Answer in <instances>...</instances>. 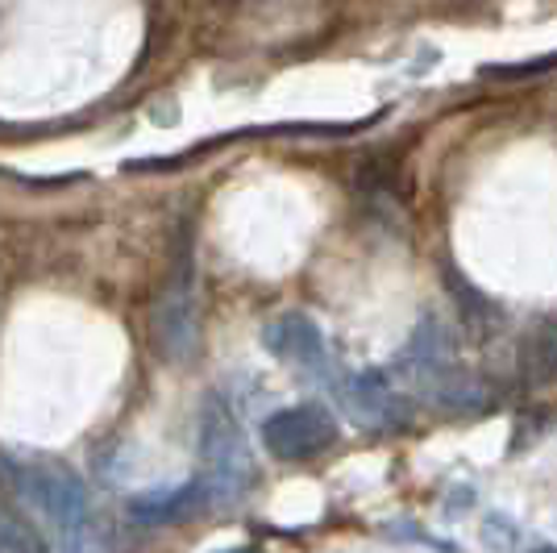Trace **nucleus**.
<instances>
[{
  "label": "nucleus",
  "mask_w": 557,
  "mask_h": 553,
  "mask_svg": "<svg viewBox=\"0 0 557 553\" xmlns=\"http://www.w3.org/2000/svg\"><path fill=\"white\" fill-rule=\"evenodd\" d=\"M262 346L275 354L278 362L304 370V374H325L329 370V346L325 333L317 329L312 317L304 312H287L262 329Z\"/></svg>",
  "instance_id": "20e7f679"
},
{
  "label": "nucleus",
  "mask_w": 557,
  "mask_h": 553,
  "mask_svg": "<svg viewBox=\"0 0 557 553\" xmlns=\"http://www.w3.org/2000/svg\"><path fill=\"white\" fill-rule=\"evenodd\" d=\"M216 553H258V550H216Z\"/></svg>",
  "instance_id": "9d476101"
},
{
  "label": "nucleus",
  "mask_w": 557,
  "mask_h": 553,
  "mask_svg": "<svg viewBox=\"0 0 557 553\" xmlns=\"http://www.w3.org/2000/svg\"><path fill=\"white\" fill-rule=\"evenodd\" d=\"M333 441H337V420L321 404L278 408L262 420V445H267V454H275L283 462L317 458Z\"/></svg>",
  "instance_id": "7ed1b4c3"
},
{
  "label": "nucleus",
  "mask_w": 557,
  "mask_h": 553,
  "mask_svg": "<svg viewBox=\"0 0 557 553\" xmlns=\"http://www.w3.org/2000/svg\"><path fill=\"white\" fill-rule=\"evenodd\" d=\"M200 462H205V483L212 491V504H230L246 495L255 479V458L246 433L237 425V413L221 395H209L200 408Z\"/></svg>",
  "instance_id": "f03ea898"
},
{
  "label": "nucleus",
  "mask_w": 557,
  "mask_h": 553,
  "mask_svg": "<svg viewBox=\"0 0 557 553\" xmlns=\"http://www.w3.org/2000/svg\"><path fill=\"white\" fill-rule=\"evenodd\" d=\"M9 479L25 504L42 516V525L54 537V553H92L96 525L88 487L79 475L59 462H4Z\"/></svg>",
  "instance_id": "f257e3e1"
},
{
  "label": "nucleus",
  "mask_w": 557,
  "mask_h": 553,
  "mask_svg": "<svg viewBox=\"0 0 557 553\" xmlns=\"http://www.w3.org/2000/svg\"><path fill=\"white\" fill-rule=\"evenodd\" d=\"M159 329H163V349H171V358H187L191 354L196 321H191V304L184 296L175 304L166 300V312H159Z\"/></svg>",
  "instance_id": "0eeeda50"
},
{
  "label": "nucleus",
  "mask_w": 557,
  "mask_h": 553,
  "mask_svg": "<svg viewBox=\"0 0 557 553\" xmlns=\"http://www.w3.org/2000/svg\"><path fill=\"white\" fill-rule=\"evenodd\" d=\"M212 504V491L205 479H187L180 487H159L129 500V516L138 525H180L187 516H196L200 507Z\"/></svg>",
  "instance_id": "423d86ee"
},
{
  "label": "nucleus",
  "mask_w": 557,
  "mask_h": 553,
  "mask_svg": "<svg viewBox=\"0 0 557 553\" xmlns=\"http://www.w3.org/2000/svg\"><path fill=\"white\" fill-rule=\"evenodd\" d=\"M529 553H557V545H536V550H529Z\"/></svg>",
  "instance_id": "1a4fd4ad"
},
{
  "label": "nucleus",
  "mask_w": 557,
  "mask_h": 553,
  "mask_svg": "<svg viewBox=\"0 0 557 553\" xmlns=\"http://www.w3.org/2000/svg\"><path fill=\"white\" fill-rule=\"evenodd\" d=\"M0 553H50L42 532L34 529L29 520L13 516L9 507H0Z\"/></svg>",
  "instance_id": "6e6552de"
},
{
  "label": "nucleus",
  "mask_w": 557,
  "mask_h": 553,
  "mask_svg": "<svg viewBox=\"0 0 557 553\" xmlns=\"http://www.w3.org/2000/svg\"><path fill=\"white\" fill-rule=\"evenodd\" d=\"M342 404L358 425H404L408 420V404L399 400V392L383 370L349 374L346 388H342Z\"/></svg>",
  "instance_id": "39448f33"
}]
</instances>
